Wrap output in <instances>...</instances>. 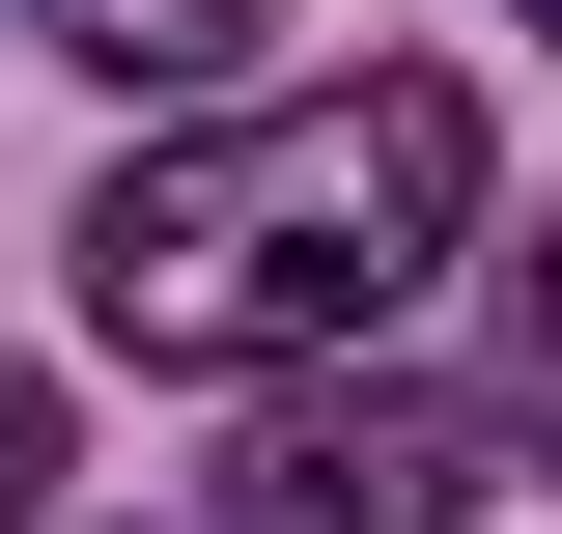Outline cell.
Listing matches in <instances>:
<instances>
[{
  "mask_svg": "<svg viewBox=\"0 0 562 534\" xmlns=\"http://www.w3.org/2000/svg\"><path fill=\"white\" fill-rule=\"evenodd\" d=\"M479 225V113L450 85H310V113L140 141L85 198V310L140 366H310V337H394Z\"/></svg>",
  "mask_w": 562,
  "mask_h": 534,
  "instance_id": "6da1fadb",
  "label": "cell"
},
{
  "mask_svg": "<svg viewBox=\"0 0 562 534\" xmlns=\"http://www.w3.org/2000/svg\"><path fill=\"white\" fill-rule=\"evenodd\" d=\"M479 478H506V422L479 394H281L254 450H225V534H479Z\"/></svg>",
  "mask_w": 562,
  "mask_h": 534,
  "instance_id": "7a4b0ae2",
  "label": "cell"
},
{
  "mask_svg": "<svg viewBox=\"0 0 562 534\" xmlns=\"http://www.w3.org/2000/svg\"><path fill=\"white\" fill-rule=\"evenodd\" d=\"M29 29H57V57H113V85H198L225 29H281V0H29Z\"/></svg>",
  "mask_w": 562,
  "mask_h": 534,
  "instance_id": "3957f363",
  "label": "cell"
},
{
  "mask_svg": "<svg viewBox=\"0 0 562 534\" xmlns=\"http://www.w3.org/2000/svg\"><path fill=\"white\" fill-rule=\"evenodd\" d=\"M29 478H57V394H29V366H0V534H29Z\"/></svg>",
  "mask_w": 562,
  "mask_h": 534,
  "instance_id": "277c9868",
  "label": "cell"
},
{
  "mask_svg": "<svg viewBox=\"0 0 562 534\" xmlns=\"http://www.w3.org/2000/svg\"><path fill=\"white\" fill-rule=\"evenodd\" d=\"M535 422H562V225H535Z\"/></svg>",
  "mask_w": 562,
  "mask_h": 534,
  "instance_id": "5b68a950",
  "label": "cell"
},
{
  "mask_svg": "<svg viewBox=\"0 0 562 534\" xmlns=\"http://www.w3.org/2000/svg\"><path fill=\"white\" fill-rule=\"evenodd\" d=\"M535 29H562V0H535Z\"/></svg>",
  "mask_w": 562,
  "mask_h": 534,
  "instance_id": "8992f818",
  "label": "cell"
}]
</instances>
